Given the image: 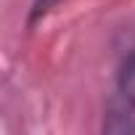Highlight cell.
Segmentation results:
<instances>
[{"instance_id": "cell-1", "label": "cell", "mask_w": 135, "mask_h": 135, "mask_svg": "<svg viewBox=\"0 0 135 135\" xmlns=\"http://www.w3.org/2000/svg\"><path fill=\"white\" fill-rule=\"evenodd\" d=\"M130 109H135V45L119 58L117 64V74H114V93L109 95Z\"/></svg>"}, {"instance_id": "cell-3", "label": "cell", "mask_w": 135, "mask_h": 135, "mask_svg": "<svg viewBox=\"0 0 135 135\" xmlns=\"http://www.w3.org/2000/svg\"><path fill=\"white\" fill-rule=\"evenodd\" d=\"M64 0H32V8H29V27H35L37 21H42L53 8H58Z\"/></svg>"}, {"instance_id": "cell-2", "label": "cell", "mask_w": 135, "mask_h": 135, "mask_svg": "<svg viewBox=\"0 0 135 135\" xmlns=\"http://www.w3.org/2000/svg\"><path fill=\"white\" fill-rule=\"evenodd\" d=\"M103 132L111 135H135V109L109 98L103 106V122H101Z\"/></svg>"}]
</instances>
